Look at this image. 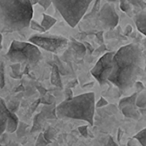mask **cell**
Returning <instances> with one entry per match:
<instances>
[{"label":"cell","instance_id":"35","mask_svg":"<svg viewBox=\"0 0 146 146\" xmlns=\"http://www.w3.org/2000/svg\"><path fill=\"white\" fill-rule=\"evenodd\" d=\"M12 146H19V145H16V144H12Z\"/></svg>","mask_w":146,"mask_h":146},{"label":"cell","instance_id":"27","mask_svg":"<svg viewBox=\"0 0 146 146\" xmlns=\"http://www.w3.org/2000/svg\"><path fill=\"white\" fill-rule=\"evenodd\" d=\"M108 104V102H107V100H105L103 97H101L99 100H98V102L95 104V107H97V108H100V107H104V106H106Z\"/></svg>","mask_w":146,"mask_h":146},{"label":"cell","instance_id":"2","mask_svg":"<svg viewBox=\"0 0 146 146\" xmlns=\"http://www.w3.org/2000/svg\"><path fill=\"white\" fill-rule=\"evenodd\" d=\"M33 5L29 0H0V24L10 31H20L29 26Z\"/></svg>","mask_w":146,"mask_h":146},{"label":"cell","instance_id":"25","mask_svg":"<svg viewBox=\"0 0 146 146\" xmlns=\"http://www.w3.org/2000/svg\"><path fill=\"white\" fill-rule=\"evenodd\" d=\"M78 131L80 132V134H81L83 137H88V135H89V132H88V126H80V127H78Z\"/></svg>","mask_w":146,"mask_h":146},{"label":"cell","instance_id":"9","mask_svg":"<svg viewBox=\"0 0 146 146\" xmlns=\"http://www.w3.org/2000/svg\"><path fill=\"white\" fill-rule=\"evenodd\" d=\"M7 111H8V108L6 106V103L2 98H0V135L4 131H6L7 120H8Z\"/></svg>","mask_w":146,"mask_h":146},{"label":"cell","instance_id":"7","mask_svg":"<svg viewBox=\"0 0 146 146\" xmlns=\"http://www.w3.org/2000/svg\"><path fill=\"white\" fill-rule=\"evenodd\" d=\"M115 52H106L98 59L91 69V74L100 85L108 82V78L113 70V56Z\"/></svg>","mask_w":146,"mask_h":146},{"label":"cell","instance_id":"5","mask_svg":"<svg viewBox=\"0 0 146 146\" xmlns=\"http://www.w3.org/2000/svg\"><path fill=\"white\" fill-rule=\"evenodd\" d=\"M6 57L12 63H25V64H36L41 59V52L36 45L31 42L13 40L10 44Z\"/></svg>","mask_w":146,"mask_h":146},{"label":"cell","instance_id":"33","mask_svg":"<svg viewBox=\"0 0 146 146\" xmlns=\"http://www.w3.org/2000/svg\"><path fill=\"white\" fill-rule=\"evenodd\" d=\"M1 41H2V36L0 35V47H1Z\"/></svg>","mask_w":146,"mask_h":146},{"label":"cell","instance_id":"11","mask_svg":"<svg viewBox=\"0 0 146 146\" xmlns=\"http://www.w3.org/2000/svg\"><path fill=\"white\" fill-rule=\"evenodd\" d=\"M134 23L138 30L146 36V10H141L135 15Z\"/></svg>","mask_w":146,"mask_h":146},{"label":"cell","instance_id":"19","mask_svg":"<svg viewBox=\"0 0 146 146\" xmlns=\"http://www.w3.org/2000/svg\"><path fill=\"white\" fill-rule=\"evenodd\" d=\"M43 135H44V138L47 140V141L50 142L51 140H52L53 138L55 137V135H56V131H55L53 128L49 127V128H47L46 131L43 133Z\"/></svg>","mask_w":146,"mask_h":146},{"label":"cell","instance_id":"22","mask_svg":"<svg viewBox=\"0 0 146 146\" xmlns=\"http://www.w3.org/2000/svg\"><path fill=\"white\" fill-rule=\"evenodd\" d=\"M29 26L31 27V28L33 29L34 31H38V32H40V33H43V32H45V30L43 29V27L41 26V24L40 23H38V22H36L35 20H31V22H30V24H29Z\"/></svg>","mask_w":146,"mask_h":146},{"label":"cell","instance_id":"12","mask_svg":"<svg viewBox=\"0 0 146 146\" xmlns=\"http://www.w3.org/2000/svg\"><path fill=\"white\" fill-rule=\"evenodd\" d=\"M7 117H8V120H7V127H6V131L8 133H13V132L16 131L17 127H18V118L15 115V113L11 112L10 110L8 109L7 111Z\"/></svg>","mask_w":146,"mask_h":146},{"label":"cell","instance_id":"24","mask_svg":"<svg viewBox=\"0 0 146 146\" xmlns=\"http://www.w3.org/2000/svg\"><path fill=\"white\" fill-rule=\"evenodd\" d=\"M6 106H7V108H8V109L10 110L11 112L15 113V111H16V110L18 109L19 102H18V101H14V100H12V101H10L8 104H6Z\"/></svg>","mask_w":146,"mask_h":146},{"label":"cell","instance_id":"13","mask_svg":"<svg viewBox=\"0 0 146 146\" xmlns=\"http://www.w3.org/2000/svg\"><path fill=\"white\" fill-rule=\"evenodd\" d=\"M136 107L141 115H146V89L140 91L136 98Z\"/></svg>","mask_w":146,"mask_h":146},{"label":"cell","instance_id":"29","mask_svg":"<svg viewBox=\"0 0 146 146\" xmlns=\"http://www.w3.org/2000/svg\"><path fill=\"white\" fill-rule=\"evenodd\" d=\"M127 1L134 6H143V3H142L141 0H127Z\"/></svg>","mask_w":146,"mask_h":146},{"label":"cell","instance_id":"26","mask_svg":"<svg viewBox=\"0 0 146 146\" xmlns=\"http://www.w3.org/2000/svg\"><path fill=\"white\" fill-rule=\"evenodd\" d=\"M38 4H40L41 7H43L44 9H47L52 4V0H39Z\"/></svg>","mask_w":146,"mask_h":146},{"label":"cell","instance_id":"4","mask_svg":"<svg viewBox=\"0 0 146 146\" xmlns=\"http://www.w3.org/2000/svg\"><path fill=\"white\" fill-rule=\"evenodd\" d=\"M93 0H52V4L69 26L75 27Z\"/></svg>","mask_w":146,"mask_h":146},{"label":"cell","instance_id":"10","mask_svg":"<svg viewBox=\"0 0 146 146\" xmlns=\"http://www.w3.org/2000/svg\"><path fill=\"white\" fill-rule=\"evenodd\" d=\"M122 114H123L125 117L130 118V119L137 120L140 118V112L138 110V108L136 107V104H131V105H125L122 108H120Z\"/></svg>","mask_w":146,"mask_h":146},{"label":"cell","instance_id":"30","mask_svg":"<svg viewBox=\"0 0 146 146\" xmlns=\"http://www.w3.org/2000/svg\"><path fill=\"white\" fill-rule=\"evenodd\" d=\"M106 146H118V145H117V143H116V142L113 140V138H112L111 136H109V138H108V141H107V144H106Z\"/></svg>","mask_w":146,"mask_h":146},{"label":"cell","instance_id":"32","mask_svg":"<svg viewBox=\"0 0 146 146\" xmlns=\"http://www.w3.org/2000/svg\"><path fill=\"white\" fill-rule=\"evenodd\" d=\"M29 1H30V3L32 5H35V4H37V3L39 2V0H29Z\"/></svg>","mask_w":146,"mask_h":146},{"label":"cell","instance_id":"15","mask_svg":"<svg viewBox=\"0 0 146 146\" xmlns=\"http://www.w3.org/2000/svg\"><path fill=\"white\" fill-rule=\"evenodd\" d=\"M139 92H134L133 94H131L130 96H127V97L122 98L119 101V104H118V108H122L125 105H131V104H136V98H137V95Z\"/></svg>","mask_w":146,"mask_h":146},{"label":"cell","instance_id":"1","mask_svg":"<svg viewBox=\"0 0 146 146\" xmlns=\"http://www.w3.org/2000/svg\"><path fill=\"white\" fill-rule=\"evenodd\" d=\"M144 67V56L140 47L134 43L124 45L114 53L113 70L108 81L125 92L137 82L143 74Z\"/></svg>","mask_w":146,"mask_h":146},{"label":"cell","instance_id":"28","mask_svg":"<svg viewBox=\"0 0 146 146\" xmlns=\"http://www.w3.org/2000/svg\"><path fill=\"white\" fill-rule=\"evenodd\" d=\"M4 86V76H3V65L0 64V88Z\"/></svg>","mask_w":146,"mask_h":146},{"label":"cell","instance_id":"14","mask_svg":"<svg viewBox=\"0 0 146 146\" xmlns=\"http://www.w3.org/2000/svg\"><path fill=\"white\" fill-rule=\"evenodd\" d=\"M55 23H56V19L53 18L52 16H50V15H48V14H45V13L42 14V20H41L40 24L45 31L49 30Z\"/></svg>","mask_w":146,"mask_h":146},{"label":"cell","instance_id":"16","mask_svg":"<svg viewBox=\"0 0 146 146\" xmlns=\"http://www.w3.org/2000/svg\"><path fill=\"white\" fill-rule=\"evenodd\" d=\"M44 116L42 115V113H38L37 115H35L34 120H33V126L31 131L35 132V131H39V130L42 128L43 126V122H44Z\"/></svg>","mask_w":146,"mask_h":146},{"label":"cell","instance_id":"31","mask_svg":"<svg viewBox=\"0 0 146 146\" xmlns=\"http://www.w3.org/2000/svg\"><path fill=\"white\" fill-rule=\"evenodd\" d=\"M127 146H138L137 144L135 143V139H130L129 141H128V143H127Z\"/></svg>","mask_w":146,"mask_h":146},{"label":"cell","instance_id":"18","mask_svg":"<svg viewBox=\"0 0 146 146\" xmlns=\"http://www.w3.org/2000/svg\"><path fill=\"white\" fill-rule=\"evenodd\" d=\"M133 139L137 140L141 146H146V128L140 130L138 133H136L134 135Z\"/></svg>","mask_w":146,"mask_h":146},{"label":"cell","instance_id":"17","mask_svg":"<svg viewBox=\"0 0 146 146\" xmlns=\"http://www.w3.org/2000/svg\"><path fill=\"white\" fill-rule=\"evenodd\" d=\"M72 48L73 51L77 54L78 57H83L86 52V49L84 47V45L82 43L77 42V41H73L72 42Z\"/></svg>","mask_w":146,"mask_h":146},{"label":"cell","instance_id":"20","mask_svg":"<svg viewBox=\"0 0 146 146\" xmlns=\"http://www.w3.org/2000/svg\"><path fill=\"white\" fill-rule=\"evenodd\" d=\"M120 8L122 11L128 13L132 10V5L128 2L127 0H120Z\"/></svg>","mask_w":146,"mask_h":146},{"label":"cell","instance_id":"23","mask_svg":"<svg viewBox=\"0 0 146 146\" xmlns=\"http://www.w3.org/2000/svg\"><path fill=\"white\" fill-rule=\"evenodd\" d=\"M48 143H49V142L44 138V135H43V133H41V134H39L38 138H37V141H36V144H35V146H46Z\"/></svg>","mask_w":146,"mask_h":146},{"label":"cell","instance_id":"36","mask_svg":"<svg viewBox=\"0 0 146 146\" xmlns=\"http://www.w3.org/2000/svg\"><path fill=\"white\" fill-rule=\"evenodd\" d=\"M0 146H4V145H0Z\"/></svg>","mask_w":146,"mask_h":146},{"label":"cell","instance_id":"3","mask_svg":"<svg viewBox=\"0 0 146 146\" xmlns=\"http://www.w3.org/2000/svg\"><path fill=\"white\" fill-rule=\"evenodd\" d=\"M95 104V94L93 92L77 95L57 105L55 108L56 117L83 120L93 125Z\"/></svg>","mask_w":146,"mask_h":146},{"label":"cell","instance_id":"21","mask_svg":"<svg viewBox=\"0 0 146 146\" xmlns=\"http://www.w3.org/2000/svg\"><path fill=\"white\" fill-rule=\"evenodd\" d=\"M26 128H27V125L24 123H22V122H19L18 124V127H17L16 131H17V135H18V137H22V136L25 135V133H26Z\"/></svg>","mask_w":146,"mask_h":146},{"label":"cell","instance_id":"34","mask_svg":"<svg viewBox=\"0 0 146 146\" xmlns=\"http://www.w3.org/2000/svg\"><path fill=\"white\" fill-rule=\"evenodd\" d=\"M144 72H146V64H145V67H144Z\"/></svg>","mask_w":146,"mask_h":146},{"label":"cell","instance_id":"6","mask_svg":"<svg viewBox=\"0 0 146 146\" xmlns=\"http://www.w3.org/2000/svg\"><path fill=\"white\" fill-rule=\"evenodd\" d=\"M29 42L36 45L38 48L44 49L49 52H59L61 51L67 44L68 39L64 36L60 35H52V34H33L29 37Z\"/></svg>","mask_w":146,"mask_h":146},{"label":"cell","instance_id":"8","mask_svg":"<svg viewBox=\"0 0 146 146\" xmlns=\"http://www.w3.org/2000/svg\"><path fill=\"white\" fill-rule=\"evenodd\" d=\"M98 18L105 28L109 29L115 28L119 21V17H118L115 8L110 3H105L101 7L98 13Z\"/></svg>","mask_w":146,"mask_h":146}]
</instances>
